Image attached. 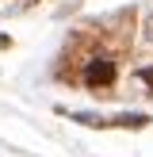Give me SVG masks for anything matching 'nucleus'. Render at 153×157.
<instances>
[{
  "instance_id": "obj_1",
  "label": "nucleus",
  "mask_w": 153,
  "mask_h": 157,
  "mask_svg": "<svg viewBox=\"0 0 153 157\" xmlns=\"http://www.w3.org/2000/svg\"><path fill=\"white\" fill-rule=\"evenodd\" d=\"M84 84H88V88H111L115 84V65L107 58H92L88 65H84Z\"/></svg>"
},
{
  "instance_id": "obj_2",
  "label": "nucleus",
  "mask_w": 153,
  "mask_h": 157,
  "mask_svg": "<svg viewBox=\"0 0 153 157\" xmlns=\"http://www.w3.org/2000/svg\"><path fill=\"white\" fill-rule=\"evenodd\" d=\"M145 38H149V42H153V15H149V19H145Z\"/></svg>"
}]
</instances>
